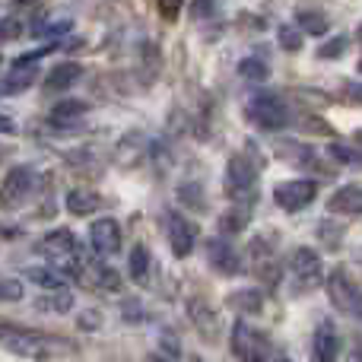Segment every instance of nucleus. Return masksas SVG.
I'll list each match as a JSON object with an SVG mask.
<instances>
[{"label":"nucleus","instance_id":"13","mask_svg":"<svg viewBox=\"0 0 362 362\" xmlns=\"http://www.w3.org/2000/svg\"><path fill=\"white\" fill-rule=\"evenodd\" d=\"M206 261H210V267L216 270V274H223V276L242 274V257H238V251L219 235L206 242Z\"/></svg>","mask_w":362,"mask_h":362},{"label":"nucleus","instance_id":"27","mask_svg":"<svg viewBox=\"0 0 362 362\" xmlns=\"http://www.w3.org/2000/svg\"><path fill=\"white\" fill-rule=\"evenodd\" d=\"M238 74L245 76V80H255V83H264L270 76V67L261 61V57H245L242 64H238Z\"/></svg>","mask_w":362,"mask_h":362},{"label":"nucleus","instance_id":"26","mask_svg":"<svg viewBox=\"0 0 362 362\" xmlns=\"http://www.w3.org/2000/svg\"><path fill=\"white\" fill-rule=\"evenodd\" d=\"M296 23H299V29L308 32V35H325L327 32V16L318 10H299L296 13Z\"/></svg>","mask_w":362,"mask_h":362},{"label":"nucleus","instance_id":"19","mask_svg":"<svg viewBox=\"0 0 362 362\" xmlns=\"http://www.w3.org/2000/svg\"><path fill=\"white\" fill-rule=\"evenodd\" d=\"M102 200L95 197L93 191H80V187H74V191L64 194V206H67L74 216H89L93 210H99Z\"/></svg>","mask_w":362,"mask_h":362},{"label":"nucleus","instance_id":"25","mask_svg":"<svg viewBox=\"0 0 362 362\" xmlns=\"http://www.w3.org/2000/svg\"><path fill=\"white\" fill-rule=\"evenodd\" d=\"M276 153H280L283 159H286V163H315V153L308 150L305 144H296V140H280V144H276Z\"/></svg>","mask_w":362,"mask_h":362},{"label":"nucleus","instance_id":"24","mask_svg":"<svg viewBox=\"0 0 362 362\" xmlns=\"http://www.w3.org/2000/svg\"><path fill=\"white\" fill-rule=\"evenodd\" d=\"M89 276H86V283H93V286H99V289H121V280H118V274H115L112 267H105V264H89Z\"/></svg>","mask_w":362,"mask_h":362},{"label":"nucleus","instance_id":"17","mask_svg":"<svg viewBox=\"0 0 362 362\" xmlns=\"http://www.w3.org/2000/svg\"><path fill=\"white\" fill-rule=\"evenodd\" d=\"M89 112V105L83 99H64V102H57L54 108H51V124L54 127H67V124H74L76 118H83V115Z\"/></svg>","mask_w":362,"mask_h":362},{"label":"nucleus","instance_id":"32","mask_svg":"<svg viewBox=\"0 0 362 362\" xmlns=\"http://www.w3.org/2000/svg\"><path fill=\"white\" fill-rule=\"evenodd\" d=\"M346 45H350V38H346V35L331 38L327 45H321V48H318V57H340L346 51Z\"/></svg>","mask_w":362,"mask_h":362},{"label":"nucleus","instance_id":"21","mask_svg":"<svg viewBox=\"0 0 362 362\" xmlns=\"http://www.w3.org/2000/svg\"><path fill=\"white\" fill-rule=\"evenodd\" d=\"M248 204H235L232 210H226L223 216H219V232H226V235H235V232H242L245 226H248Z\"/></svg>","mask_w":362,"mask_h":362},{"label":"nucleus","instance_id":"4","mask_svg":"<svg viewBox=\"0 0 362 362\" xmlns=\"http://www.w3.org/2000/svg\"><path fill=\"white\" fill-rule=\"evenodd\" d=\"M245 115H248L257 127H264V131H280V127H286L289 121H293L286 102H283L280 95H274V93L251 95L248 105H245Z\"/></svg>","mask_w":362,"mask_h":362},{"label":"nucleus","instance_id":"9","mask_svg":"<svg viewBox=\"0 0 362 362\" xmlns=\"http://www.w3.org/2000/svg\"><path fill=\"white\" fill-rule=\"evenodd\" d=\"M315 197H318V185H315V181H308V178H293V181H283V185L274 187L276 206H283L286 213L305 210Z\"/></svg>","mask_w":362,"mask_h":362},{"label":"nucleus","instance_id":"8","mask_svg":"<svg viewBox=\"0 0 362 362\" xmlns=\"http://www.w3.org/2000/svg\"><path fill=\"white\" fill-rule=\"evenodd\" d=\"M289 270H293V280L299 289H315L325 280V264L315 248H296L289 257Z\"/></svg>","mask_w":362,"mask_h":362},{"label":"nucleus","instance_id":"35","mask_svg":"<svg viewBox=\"0 0 362 362\" xmlns=\"http://www.w3.org/2000/svg\"><path fill=\"white\" fill-rule=\"evenodd\" d=\"M99 312H86V315H83V318H80V325L83 327H86V331H95V327H99Z\"/></svg>","mask_w":362,"mask_h":362},{"label":"nucleus","instance_id":"40","mask_svg":"<svg viewBox=\"0 0 362 362\" xmlns=\"http://www.w3.org/2000/svg\"><path fill=\"white\" fill-rule=\"evenodd\" d=\"M270 362H289L286 356H274V359H270Z\"/></svg>","mask_w":362,"mask_h":362},{"label":"nucleus","instance_id":"11","mask_svg":"<svg viewBox=\"0 0 362 362\" xmlns=\"http://www.w3.org/2000/svg\"><path fill=\"white\" fill-rule=\"evenodd\" d=\"M248 257H251V270H255L257 280L267 283V286L280 283V261H276L274 248H270L264 238H255V242L248 245Z\"/></svg>","mask_w":362,"mask_h":362},{"label":"nucleus","instance_id":"28","mask_svg":"<svg viewBox=\"0 0 362 362\" xmlns=\"http://www.w3.org/2000/svg\"><path fill=\"white\" fill-rule=\"evenodd\" d=\"M276 38H280L283 51H299L302 48V29H296V25H280V29H276Z\"/></svg>","mask_w":362,"mask_h":362},{"label":"nucleus","instance_id":"2","mask_svg":"<svg viewBox=\"0 0 362 362\" xmlns=\"http://www.w3.org/2000/svg\"><path fill=\"white\" fill-rule=\"evenodd\" d=\"M255 191H257V163L245 153H235V156L226 163V197L229 200H255Z\"/></svg>","mask_w":362,"mask_h":362},{"label":"nucleus","instance_id":"3","mask_svg":"<svg viewBox=\"0 0 362 362\" xmlns=\"http://www.w3.org/2000/svg\"><path fill=\"white\" fill-rule=\"evenodd\" d=\"M229 344H232V353H235L238 362H270V353H274L267 334L251 327L248 321H235Z\"/></svg>","mask_w":362,"mask_h":362},{"label":"nucleus","instance_id":"36","mask_svg":"<svg viewBox=\"0 0 362 362\" xmlns=\"http://www.w3.org/2000/svg\"><path fill=\"white\" fill-rule=\"evenodd\" d=\"M0 134H16V121H10L6 115H0Z\"/></svg>","mask_w":362,"mask_h":362},{"label":"nucleus","instance_id":"23","mask_svg":"<svg viewBox=\"0 0 362 362\" xmlns=\"http://www.w3.org/2000/svg\"><path fill=\"white\" fill-rule=\"evenodd\" d=\"M127 274H131L134 283H144L150 276V248L146 245H137L131 251V261H127Z\"/></svg>","mask_w":362,"mask_h":362},{"label":"nucleus","instance_id":"22","mask_svg":"<svg viewBox=\"0 0 362 362\" xmlns=\"http://www.w3.org/2000/svg\"><path fill=\"white\" fill-rule=\"evenodd\" d=\"M229 305L242 315H257L264 308V296L257 289H238V293L229 296Z\"/></svg>","mask_w":362,"mask_h":362},{"label":"nucleus","instance_id":"16","mask_svg":"<svg viewBox=\"0 0 362 362\" xmlns=\"http://www.w3.org/2000/svg\"><path fill=\"white\" fill-rule=\"evenodd\" d=\"M327 210L340 213V216H362V187L359 185H344L331 194Z\"/></svg>","mask_w":362,"mask_h":362},{"label":"nucleus","instance_id":"30","mask_svg":"<svg viewBox=\"0 0 362 362\" xmlns=\"http://www.w3.org/2000/svg\"><path fill=\"white\" fill-rule=\"evenodd\" d=\"M23 299V283L16 276H0V302H19Z\"/></svg>","mask_w":362,"mask_h":362},{"label":"nucleus","instance_id":"1","mask_svg":"<svg viewBox=\"0 0 362 362\" xmlns=\"http://www.w3.org/2000/svg\"><path fill=\"white\" fill-rule=\"evenodd\" d=\"M0 344L6 350L19 353V356H38L45 350H64V346H70L57 337H48V334L29 331V327H19V325H6V321H0Z\"/></svg>","mask_w":362,"mask_h":362},{"label":"nucleus","instance_id":"34","mask_svg":"<svg viewBox=\"0 0 362 362\" xmlns=\"http://www.w3.org/2000/svg\"><path fill=\"white\" fill-rule=\"evenodd\" d=\"M156 4H159V13H163L165 23H175L178 13H181V4H185V0H156Z\"/></svg>","mask_w":362,"mask_h":362},{"label":"nucleus","instance_id":"43","mask_svg":"<svg viewBox=\"0 0 362 362\" xmlns=\"http://www.w3.org/2000/svg\"><path fill=\"white\" fill-rule=\"evenodd\" d=\"M359 70H362V61H359Z\"/></svg>","mask_w":362,"mask_h":362},{"label":"nucleus","instance_id":"12","mask_svg":"<svg viewBox=\"0 0 362 362\" xmlns=\"http://www.w3.org/2000/svg\"><path fill=\"white\" fill-rule=\"evenodd\" d=\"M89 248H93V255H99V257L115 255V251L121 248V226L115 223L112 216L95 219V223L89 226Z\"/></svg>","mask_w":362,"mask_h":362},{"label":"nucleus","instance_id":"31","mask_svg":"<svg viewBox=\"0 0 362 362\" xmlns=\"http://www.w3.org/2000/svg\"><path fill=\"white\" fill-rule=\"evenodd\" d=\"M23 35V23L16 16H4L0 19V42H16Z\"/></svg>","mask_w":362,"mask_h":362},{"label":"nucleus","instance_id":"42","mask_svg":"<svg viewBox=\"0 0 362 362\" xmlns=\"http://www.w3.org/2000/svg\"><path fill=\"white\" fill-rule=\"evenodd\" d=\"M153 362H165V359H159V356H156V359H153Z\"/></svg>","mask_w":362,"mask_h":362},{"label":"nucleus","instance_id":"33","mask_svg":"<svg viewBox=\"0 0 362 362\" xmlns=\"http://www.w3.org/2000/svg\"><path fill=\"white\" fill-rule=\"evenodd\" d=\"M216 4H219V0H191V16H194V19H206V16H213Z\"/></svg>","mask_w":362,"mask_h":362},{"label":"nucleus","instance_id":"5","mask_svg":"<svg viewBox=\"0 0 362 362\" xmlns=\"http://www.w3.org/2000/svg\"><path fill=\"white\" fill-rule=\"evenodd\" d=\"M327 296H331L337 312L362 321V289L353 283V276L344 267L331 270V276H327Z\"/></svg>","mask_w":362,"mask_h":362},{"label":"nucleus","instance_id":"14","mask_svg":"<svg viewBox=\"0 0 362 362\" xmlns=\"http://www.w3.org/2000/svg\"><path fill=\"white\" fill-rule=\"evenodd\" d=\"M312 353H315V362H337V356H340V334H337V327H334V321H321V325L315 327Z\"/></svg>","mask_w":362,"mask_h":362},{"label":"nucleus","instance_id":"10","mask_svg":"<svg viewBox=\"0 0 362 362\" xmlns=\"http://www.w3.org/2000/svg\"><path fill=\"white\" fill-rule=\"evenodd\" d=\"M32 181H35V175H32L29 165H16V169H10L6 178H4V185H0V206H4V210H16V206L29 197Z\"/></svg>","mask_w":362,"mask_h":362},{"label":"nucleus","instance_id":"29","mask_svg":"<svg viewBox=\"0 0 362 362\" xmlns=\"http://www.w3.org/2000/svg\"><path fill=\"white\" fill-rule=\"evenodd\" d=\"M327 153H331L334 159H340V163H346V165H362V153H359V150H353V146L327 144Z\"/></svg>","mask_w":362,"mask_h":362},{"label":"nucleus","instance_id":"39","mask_svg":"<svg viewBox=\"0 0 362 362\" xmlns=\"http://www.w3.org/2000/svg\"><path fill=\"white\" fill-rule=\"evenodd\" d=\"M356 42L362 45V23H359V29H356Z\"/></svg>","mask_w":362,"mask_h":362},{"label":"nucleus","instance_id":"18","mask_svg":"<svg viewBox=\"0 0 362 362\" xmlns=\"http://www.w3.org/2000/svg\"><path fill=\"white\" fill-rule=\"evenodd\" d=\"M187 315H191L194 327H197V331L204 334L206 340L216 337V315H213V308L206 305V302H200V299L187 302Z\"/></svg>","mask_w":362,"mask_h":362},{"label":"nucleus","instance_id":"6","mask_svg":"<svg viewBox=\"0 0 362 362\" xmlns=\"http://www.w3.org/2000/svg\"><path fill=\"white\" fill-rule=\"evenodd\" d=\"M165 232H169V245H172V255L175 257H187L194 251V245H197V223L194 219H187L181 210H169L165 213Z\"/></svg>","mask_w":362,"mask_h":362},{"label":"nucleus","instance_id":"20","mask_svg":"<svg viewBox=\"0 0 362 362\" xmlns=\"http://www.w3.org/2000/svg\"><path fill=\"white\" fill-rule=\"evenodd\" d=\"M25 276H29L35 286L54 289V293H61V289L67 286V276H64L57 267H29V270H25Z\"/></svg>","mask_w":362,"mask_h":362},{"label":"nucleus","instance_id":"41","mask_svg":"<svg viewBox=\"0 0 362 362\" xmlns=\"http://www.w3.org/2000/svg\"><path fill=\"white\" fill-rule=\"evenodd\" d=\"M356 144L362 146V131H356Z\"/></svg>","mask_w":362,"mask_h":362},{"label":"nucleus","instance_id":"37","mask_svg":"<svg viewBox=\"0 0 362 362\" xmlns=\"http://www.w3.org/2000/svg\"><path fill=\"white\" fill-rule=\"evenodd\" d=\"M350 99L362 105V83H353V86H350Z\"/></svg>","mask_w":362,"mask_h":362},{"label":"nucleus","instance_id":"7","mask_svg":"<svg viewBox=\"0 0 362 362\" xmlns=\"http://www.w3.org/2000/svg\"><path fill=\"white\" fill-rule=\"evenodd\" d=\"M51 48H57V45H45L42 51H32V54H25V57H19V61H13V67H10V74H6V80L0 83V95L25 93V89H29L32 83L38 80V67H35V61H38L42 54H48Z\"/></svg>","mask_w":362,"mask_h":362},{"label":"nucleus","instance_id":"15","mask_svg":"<svg viewBox=\"0 0 362 362\" xmlns=\"http://www.w3.org/2000/svg\"><path fill=\"white\" fill-rule=\"evenodd\" d=\"M83 76V67L76 61H61L48 70V76L42 80V89L45 93H67L76 80Z\"/></svg>","mask_w":362,"mask_h":362},{"label":"nucleus","instance_id":"38","mask_svg":"<svg viewBox=\"0 0 362 362\" xmlns=\"http://www.w3.org/2000/svg\"><path fill=\"white\" fill-rule=\"evenodd\" d=\"M13 4H23V6H32V4H38V0H13Z\"/></svg>","mask_w":362,"mask_h":362}]
</instances>
